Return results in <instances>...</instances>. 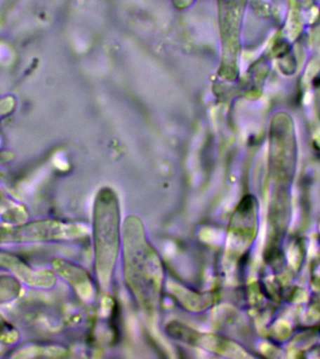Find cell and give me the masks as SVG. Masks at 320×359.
Here are the masks:
<instances>
[{
  "instance_id": "1",
  "label": "cell",
  "mask_w": 320,
  "mask_h": 359,
  "mask_svg": "<svg viewBox=\"0 0 320 359\" xmlns=\"http://www.w3.org/2000/svg\"><path fill=\"white\" fill-rule=\"evenodd\" d=\"M124 229L126 280L140 309L147 316H154L161 299V263L146 240L139 218L128 216Z\"/></svg>"
},
{
  "instance_id": "2",
  "label": "cell",
  "mask_w": 320,
  "mask_h": 359,
  "mask_svg": "<svg viewBox=\"0 0 320 359\" xmlns=\"http://www.w3.org/2000/svg\"><path fill=\"white\" fill-rule=\"evenodd\" d=\"M94 235L97 271L103 285L111 279L120 246V212L116 196L104 189L98 194L95 207Z\"/></svg>"
}]
</instances>
